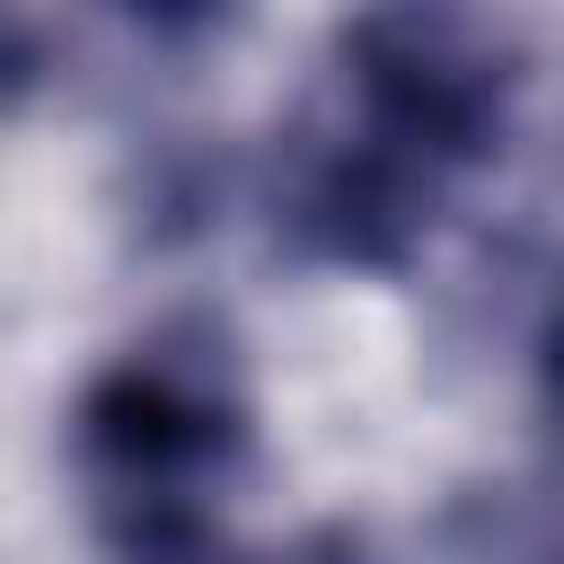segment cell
<instances>
[{
  "instance_id": "obj_3",
  "label": "cell",
  "mask_w": 564,
  "mask_h": 564,
  "mask_svg": "<svg viewBox=\"0 0 564 564\" xmlns=\"http://www.w3.org/2000/svg\"><path fill=\"white\" fill-rule=\"evenodd\" d=\"M35 79H44V26H26V18L0 9V106H18Z\"/></svg>"
},
{
  "instance_id": "obj_2",
  "label": "cell",
  "mask_w": 564,
  "mask_h": 564,
  "mask_svg": "<svg viewBox=\"0 0 564 564\" xmlns=\"http://www.w3.org/2000/svg\"><path fill=\"white\" fill-rule=\"evenodd\" d=\"M70 449L88 511L123 564H176L212 546L220 494L256 449V414L229 344L212 326H167L115 352L70 405Z\"/></svg>"
},
{
  "instance_id": "obj_1",
  "label": "cell",
  "mask_w": 564,
  "mask_h": 564,
  "mask_svg": "<svg viewBox=\"0 0 564 564\" xmlns=\"http://www.w3.org/2000/svg\"><path fill=\"white\" fill-rule=\"evenodd\" d=\"M520 44L467 9H370L335 35L326 88L273 159V238L308 264L397 273L458 176L502 150Z\"/></svg>"
},
{
  "instance_id": "obj_4",
  "label": "cell",
  "mask_w": 564,
  "mask_h": 564,
  "mask_svg": "<svg viewBox=\"0 0 564 564\" xmlns=\"http://www.w3.org/2000/svg\"><path fill=\"white\" fill-rule=\"evenodd\" d=\"M538 370H546V405L564 414V308H555V326H546V352H538Z\"/></svg>"
}]
</instances>
